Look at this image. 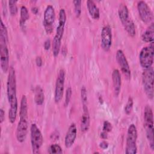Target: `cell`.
<instances>
[{
	"mask_svg": "<svg viewBox=\"0 0 154 154\" xmlns=\"http://www.w3.org/2000/svg\"><path fill=\"white\" fill-rule=\"evenodd\" d=\"M16 88V78L15 70L13 66H10L7 82V94L10 105L8 110V119L11 123H14L17 113V99Z\"/></svg>",
	"mask_w": 154,
	"mask_h": 154,
	"instance_id": "obj_1",
	"label": "cell"
},
{
	"mask_svg": "<svg viewBox=\"0 0 154 154\" xmlns=\"http://www.w3.org/2000/svg\"><path fill=\"white\" fill-rule=\"evenodd\" d=\"M19 121L16 129V139L19 143L25 141L28 128V104L26 96L23 95L20 104Z\"/></svg>",
	"mask_w": 154,
	"mask_h": 154,
	"instance_id": "obj_2",
	"label": "cell"
},
{
	"mask_svg": "<svg viewBox=\"0 0 154 154\" xmlns=\"http://www.w3.org/2000/svg\"><path fill=\"white\" fill-rule=\"evenodd\" d=\"M66 22V14L64 8H61L59 11L58 24L56 29V34L52 41V52L54 57H57L59 54L61 39L63 35L65 23Z\"/></svg>",
	"mask_w": 154,
	"mask_h": 154,
	"instance_id": "obj_3",
	"label": "cell"
},
{
	"mask_svg": "<svg viewBox=\"0 0 154 154\" xmlns=\"http://www.w3.org/2000/svg\"><path fill=\"white\" fill-rule=\"evenodd\" d=\"M144 127L150 147L152 150H153V114L152 109L150 105H146L144 110Z\"/></svg>",
	"mask_w": 154,
	"mask_h": 154,
	"instance_id": "obj_4",
	"label": "cell"
},
{
	"mask_svg": "<svg viewBox=\"0 0 154 154\" xmlns=\"http://www.w3.org/2000/svg\"><path fill=\"white\" fill-rule=\"evenodd\" d=\"M137 130L134 124H131L128 127L126 139L125 153L126 154H135L137 152Z\"/></svg>",
	"mask_w": 154,
	"mask_h": 154,
	"instance_id": "obj_5",
	"label": "cell"
},
{
	"mask_svg": "<svg viewBox=\"0 0 154 154\" xmlns=\"http://www.w3.org/2000/svg\"><path fill=\"white\" fill-rule=\"evenodd\" d=\"M153 69L152 67L144 69L142 74V83L144 91L150 99L153 97Z\"/></svg>",
	"mask_w": 154,
	"mask_h": 154,
	"instance_id": "obj_6",
	"label": "cell"
},
{
	"mask_svg": "<svg viewBox=\"0 0 154 154\" xmlns=\"http://www.w3.org/2000/svg\"><path fill=\"white\" fill-rule=\"evenodd\" d=\"M139 60L143 69H147L152 67L153 63V42L141 49L139 54Z\"/></svg>",
	"mask_w": 154,
	"mask_h": 154,
	"instance_id": "obj_7",
	"label": "cell"
},
{
	"mask_svg": "<svg viewBox=\"0 0 154 154\" xmlns=\"http://www.w3.org/2000/svg\"><path fill=\"white\" fill-rule=\"evenodd\" d=\"M31 144L33 153L40 152V148L43 144V137L42 134L35 123H32L30 127Z\"/></svg>",
	"mask_w": 154,
	"mask_h": 154,
	"instance_id": "obj_8",
	"label": "cell"
},
{
	"mask_svg": "<svg viewBox=\"0 0 154 154\" xmlns=\"http://www.w3.org/2000/svg\"><path fill=\"white\" fill-rule=\"evenodd\" d=\"M8 40V38L0 36V61L1 67L4 73H7L10 69Z\"/></svg>",
	"mask_w": 154,
	"mask_h": 154,
	"instance_id": "obj_9",
	"label": "cell"
},
{
	"mask_svg": "<svg viewBox=\"0 0 154 154\" xmlns=\"http://www.w3.org/2000/svg\"><path fill=\"white\" fill-rule=\"evenodd\" d=\"M55 19V12L52 5H48L44 13L43 26L47 34H51L53 31L54 23Z\"/></svg>",
	"mask_w": 154,
	"mask_h": 154,
	"instance_id": "obj_10",
	"label": "cell"
},
{
	"mask_svg": "<svg viewBox=\"0 0 154 154\" xmlns=\"http://www.w3.org/2000/svg\"><path fill=\"white\" fill-rule=\"evenodd\" d=\"M137 9L141 20L147 24L152 23L153 14L147 4L144 1H140L137 3Z\"/></svg>",
	"mask_w": 154,
	"mask_h": 154,
	"instance_id": "obj_11",
	"label": "cell"
},
{
	"mask_svg": "<svg viewBox=\"0 0 154 154\" xmlns=\"http://www.w3.org/2000/svg\"><path fill=\"white\" fill-rule=\"evenodd\" d=\"M65 74V70L63 69H61L58 72L56 79L54 93V100L56 103L60 102L63 97L64 88Z\"/></svg>",
	"mask_w": 154,
	"mask_h": 154,
	"instance_id": "obj_12",
	"label": "cell"
},
{
	"mask_svg": "<svg viewBox=\"0 0 154 154\" xmlns=\"http://www.w3.org/2000/svg\"><path fill=\"white\" fill-rule=\"evenodd\" d=\"M116 58L125 76L127 79H130L131 75L130 67L128 62V60L126 58V56L125 55L124 52H123L122 50L119 49L117 51Z\"/></svg>",
	"mask_w": 154,
	"mask_h": 154,
	"instance_id": "obj_13",
	"label": "cell"
},
{
	"mask_svg": "<svg viewBox=\"0 0 154 154\" xmlns=\"http://www.w3.org/2000/svg\"><path fill=\"white\" fill-rule=\"evenodd\" d=\"M101 46L105 51H108L112 45V31L109 25L103 26L101 31Z\"/></svg>",
	"mask_w": 154,
	"mask_h": 154,
	"instance_id": "obj_14",
	"label": "cell"
},
{
	"mask_svg": "<svg viewBox=\"0 0 154 154\" xmlns=\"http://www.w3.org/2000/svg\"><path fill=\"white\" fill-rule=\"evenodd\" d=\"M77 136V129L75 123H72L67 131L64 139L66 147L70 148L74 144Z\"/></svg>",
	"mask_w": 154,
	"mask_h": 154,
	"instance_id": "obj_15",
	"label": "cell"
},
{
	"mask_svg": "<svg viewBox=\"0 0 154 154\" xmlns=\"http://www.w3.org/2000/svg\"><path fill=\"white\" fill-rule=\"evenodd\" d=\"M82 109L83 112L82 114L81 119V130L83 132H87L90 128V114L88 111V108L87 104L82 105Z\"/></svg>",
	"mask_w": 154,
	"mask_h": 154,
	"instance_id": "obj_16",
	"label": "cell"
},
{
	"mask_svg": "<svg viewBox=\"0 0 154 154\" xmlns=\"http://www.w3.org/2000/svg\"><path fill=\"white\" fill-rule=\"evenodd\" d=\"M112 79L114 94L117 97L120 93L122 86L121 75L118 69H114L112 73Z\"/></svg>",
	"mask_w": 154,
	"mask_h": 154,
	"instance_id": "obj_17",
	"label": "cell"
},
{
	"mask_svg": "<svg viewBox=\"0 0 154 154\" xmlns=\"http://www.w3.org/2000/svg\"><path fill=\"white\" fill-rule=\"evenodd\" d=\"M118 14L122 25L125 24L131 19V18L129 17V12L128 8L126 5V4L123 3H122L119 5L118 9Z\"/></svg>",
	"mask_w": 154,
	"mask_h": 154,
	"instance_id": "obj_18",
	"label": "cell"
},
{
	"mask_svg": "<svg viewBox=\"0 0 154 154\" xmlns=\"http://www.w3.org/2000/svg\"><path fill=\"white\" fill-rule=\"evenodd\" d=\"M87 6L91 17L94 19H98L100 17V11L95 2L92 0H88Z\"/></svg>",
	"mask_w": 154,
	"mask_h": 154,
	"instance_id": "obj_19",
	"label": "cell"
},
{
	"mask_svg": "<svg viewBox=\"0 0 154 154\" xmlns=\"http://www.w3.org/2000/svg\"><path fill=\"white\" fill-rule=\"evenodd\" d=\"M154 38V25L153 23H151L149 26L145 30L141 35V39L146 43L153 42Z\"/></svg>",
	"mask_w": 154,
	"mask_h": 154,
	"instance_id": "obj_20",
	"label": "cell"
},
{
	"mask_svg": "<svg viewBox=\"0 0 154 154\" xmlns=\"http://www.w3.org/2000/svg\"><path fill=\"white\" fill-rule=\"evenodd\" d=\"M45 100V94L43 90L40 85H37L34 90V100L37 105H41Z\"/></svg>",
	"mask_w": 154,
	"mask_h": 154,
	"instance_id": "obj_21",
	"label": "cell"
},
{
	"mask_svg": "<svg viewBox=\"0 0 154 154\" xmlns=\"http://www.w3.org/2000/svg\"><path fill=\"white\" fill-rule=\"evenodd\" d=\"M29 16L27 8L25 5H22L20 7V26L23 28L26 22L29 19Z\"/></svg>",
	"mask_w": 154,
	"mask_h": 154,
	"instance_id": "obj_22",
	"label": "cell"
},
{
	"mask_svg": "<svg viewBox=\"0 0 154 154\" xmlns=\"http://www.w3.org/2000/svg\"><path fill=\"white\" fill-rule=\"evenodd\" d=\"M49 153H62L63 150L61 147L58 144H52L48 148Z\"/></svg>",
	"mask_w": 154,
	"mask_h": 154,
	"instance_id": "obj_23",
	"label": "cell"
},
{
	"mask_svg": "<svg viewBox=\"0 0 154 154\" xmlns=\"http://www.w3.org/2000/svg\"><path fill=\"white\" fill-rule=\"evenodd\" d=\"M16 3H17V1H15V0H10L8 1L10 13L11 15H12V16L16 15L18 11L17 6Z\"/></svg>",
	"mask_w": 154,
	"mask_h": 154,
	"instance_id": "obj_24",
	"label": "cell"
},
{
	"mask_svg": "<svg viewBox=\"0 0 154 154\" xmlns=\"http://www.w3.org/2000/svg\"><path fill=\"white\" fill-rule=\"evenodd\" d=\"M74 4V11L77 17H79L81 13V1L75 0L73 1Z\"/></svg>",
	"mask_w": 154,
	"mask_h": 154,
	"instance_id": "obj_25",
	"label": "cell"
},
{
	"mask_svg": "<svg viewBox=\"0 0 154 154\" xmlns=\"http://www.w3.org/2000/svg\"><path fill=\"white\" fill-rule=\"evenodd\" d=\"M133 99L131 96H129L125 107V112L126 114H129L131 112L133 108Z\"/></svg>",
	"mask_w": 154,
	"mask_h": 154,
	"instance_id": "obj_26",
	"label": "cell"
},
{
	"mask_svg": "<svg viewBox=\"0 0 154 154\" xmlns=\"http://www.w3.org/2000/svg\"><path fill=\"white\" fill-rule=\"evenodd\" d=\"M81 98L82 105L87 104V100H88L87 93V90L84 86H82L81 90Z\"/></svg>",
	"mask_w": 154,
	"mask_h": 154,
	"instance_id": "obj_27",
	"label": "cell"
},
{
	"mask_svg": "<svg viewBox=\"0 0 154 154\" xmlns=\"http://www.w3.org/2000/svg\"><path fill=\"white\" fill-rule=\"evenodd\" d=\"M72 90L71 87H68L66 89V96H65V100H64V106H68L70 99H71V96H72Z\"/></svg>",
	"mask_w": 154,
	"mask_h": 154,
	"instance_id": "obj_28",
	"label": "cell"
},
{
	"mask_svg": "<svg viewBox=\"0 0 154 154\" xmlns=\"http://www.w3.org/2000/svg\"><path fill=\"white\" fill-rule=\"evenodd\" d=\"M103 131L109 132L112 130V125L110 122L108 121H105L103 124V128H102Z\"/></svg>",
	"mask_w": 154,
	"mask_h": 154,
	"instance_id": "obj_29",
	"label": "cell"
},
{
	"mask_svg": "<svg viewBox=\"0 0 154 154\" xmlns=\"http://www.w3.org/2000/svg\"><path fill=\"white\" fill-rule=\"evenodd\" d=\"M50 47H51V40L49 38H48L44 42V48L45 50H49Z\"/></svg>",
	"mask_w": 154,
	"mask_h": 154,
	"instance_id": "obj_30",
	"label": "cell"
},
{
	"mask_svg": "<svg viewBox=\"0 0 154 154\" xmlns=\"http://www.w3.org/2000/svg\"><path fill=\"white\" fill-rule=\"evenodd\" d=\"M35 63H36V65L38 67H41L42 66L43 61H42V59L41 57L38 56V57H36V58H35Z\"/></svg>",
	"mask_w": 154,
	"mask_h": 154,
	"instance_id": "obj_31",
	"label": "cell"
},
{
	"mask_svg": "<svg viewBox=\"0 0 154 154\" xmlns=\"http://www.w3.org/2000/svg\"><path fill=\"white\" fill-rule=\"evenodd\" d=\"M99 146L102 149H106L108 147V143L106 141H102V142L100 143Z\"/></svg>",
	"mask_w": 154,
	"mask_h": 154,
	"instance_id": "obj_32",
	"label": "cell"
},
{
	"mask_svg": "<svg viewBox=\"0 0 154 154\" xmlns=\"http://www.w3.org/2000/svg\"><path fill=\"white\" fill-rule=\"evenodd\" d=\"M5 119V112L2 108L0 109V122L2 123Z\"/></svg>",
	"mask_w": 154,
	"mask_h": 154,
	"instance_id": "obj_33",
	"label": "cell"
},
{
	"mask_svg": "<svg viewBox=\"0 0 154 154\" xmlns=\"http://www.w3.org/2000/svg\"><path fill=\"white\" fill-rule=\"evenodd\" d=\"M100 137L102 139H106L108 138V132H105V131H102L100 133Z\"/></svg>",
	"mask_w": 154,
	"mask_h": 154,
	"instance_id": "obj_34",
	"label": "cell"
},
{
	"mask_svg": "<svg viewBox=\"0 0 154 154\" xmlns=\"http://www.w3.org/2000/svg\"><path fill=\"white\" fill-rule=\"evenodd\" d=\"M31 10H32V13H34L35 14H37V13H38V8L36 7H32V8H31Z\"/></svg>",
	"mask_w": 154,
	"mask_h": 154,
	"instance_id": "obj_35",
	"label": "cell"
}]
</instances>
